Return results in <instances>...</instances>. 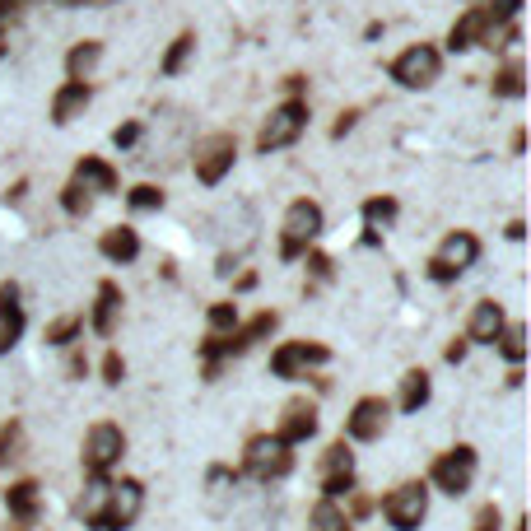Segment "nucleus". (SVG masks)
I'll use <instances>...</instances> for the list:
<instances>
[{
  "instance_id": "1",
  "label": "nucleus",
  "mask_w": 531,
  "mask_h": 531,
  "mask_svg": "<svg viewBox=\"0 0 531 531\" xmlns=\"http://www.w3.org/2000/svg\"><path fill=\"white\" fill-rule=\"evenodd\" d=\"M317 233H322V205L303 196V201H294L285 210V224H280V257L285 261L303 257V252L317 243Z\"/></svg>"
},
{
  "instance_id": "2",
  "label": "nucleus",
  "mask_w": 531,
  "mask_h": 531,
  "mask_svg": "<svg viewBox=\"0 0 531 531\" xmlns=\"http://www.w3.org/2000/svg\"><path fill=\"white\" fill-rule=\"evenodd\" d=\"M243 471L266 480V485H271V480H285L289 471H294V448H289L280 434H257L243 452Z\"/></svg>"
},
{
  "instance_id": "3",
  "label": "nucleus",
  "mask_w": 531,
  "mask_h": 531,
  "mask_svg": "<svg viewBox=\"0 0 531 531\" xmlns=\"http://www.w3.org/2000/svg\"><path fill=\"white\" fill-rule=\"evenodd\" d=\"M476 257H480V238H476V233H466V229L448 233V238H443V247L434 252V261H429V280L452 285L457 275H466L471 266H476Z\"/></svg>"
},
{
  "instance_id": "4",
  "label": "nucleus",
  "mask_w": 531,
  "mask_h": 531,
  "mask_svg": "<svg viewBox=\"0 0 531 531\" xmlns=\"http://www.w3.org/2000/svg\"><path fill=\"white\" fill-rule=\"evenodd\" d=\"M303 126H308V103H303V98H289V103H280V108L266 117V126H261V136H257V150L261 154L289 150V145L303 136Z\"/></svg>"
},
{
  "instance_id": "5",
  "label": "nucleus",
  "mask_w": 531,
  "mask_h": 531,
  "mask_svg": "<svg viewBox=\"0 0 531 531\" xmlns=\"http://www.w3.org/2000/svg\"><path fill=\"white\" fill-rule=\"evenodd\" d=\"M382 518L392 522L396 531H420V522L429 518V490H424L420 480L396 485V490L382 499Z\"/></svg>"
},
{
  "instance_id": "6",
  "label": "nucleus",
  "mask_w": 531,
  "mask_h": 531,
  "mask_svg": "<svg viewBox=\"0 0 531 531\" xmlns=\"http://www.w3.org/2000/svg\"><path fill=\"white\" fill-rule=\"evenodd\" d=\"M438 70H443V56H438V47H429V42H415V47H406V52L392 61V80L401 84V89H429V84L438 80Z\"/></svg>"
},
{
  "instance_id": "7",
  "label": "nucleus",
  "mask_w": 531,
  "mask_h": 531,
  "mask_svg": "<svg viewBox=\"0 0 531 531\" xmlns=\"http://www.w3.org/2000/svg\"><path fill=\"white\" fill-rule=\"evenodd\" d=\"M122 452H126V434L117 424L98 420L94 429L84 434V471H89V476H108L112 466L122 462Z\"/></svg>"
},
{
  "instance_id": "8",
  "label": "nucleus",
  "mask_w": 531,
  "mask_h": 531,
  "mask_svg": "<svg viewBox=\"0 0 531 531\" xmlns=\"http://www.w3.org/2000/svg\"><path fill=\"white\" fill-rule=\"evenodd\" d=\"M233 159H238V140H233L229 131H219V136H205L201 145H196V182H205V187H219V182L229 177Z\"/></svg>"
},
{
  "instance_id": "9",
  "label": "nucleus",
  "mask_w": 531,
  "mask_h": 531,
  "mask_svg": "<svg viewBox=\"0 0 531 531\" xmlns=\"http://www.w3.org/2000/svg\"><path fill=\"white\" fill-rule=\"evenodd\" d=\"M429 476H434V485L443 494H452V499H457V494H466V490H471V480H476V448H466V443L448 448L434 462V471H429Z\"/></svg>"
},
{
  "instance_id": "10",
  "label": "nucleus",
  "mask_w": 531,
  "mask_h": 531,
  "mask_svg": "<svg viewBox=\"0 0 531 531\" xmlns=\"http://www.w3.org/2000/svg\"><path fill=\"white\" fill-rule=\"evenodd\" d=\"M140 508H145V490H140V480H117V485H108V504H103L98 531H126L131 522L140 518Z\"/></svg>"
},
{
  "instance_id": "11",
  "label": "nucleus",
  "mask_w": 531,
  "mask_h": 531,
  "mask_svg": "<svg viewBox=\"0 0 531 531\" xmlns=\"http://www.w3.org/2000/svg\"><path fill=\"white\" fill-rule=\"evenodd\" d=\"M327 359H331L327 345H317V341H285L280 350L271 354V373H275V378H285V382H294V378H303L308 368L327 364Z\"/></svg>"
},
{
  "instance_id": "12",
  "label": "nucleus",
  "mask_w": 531,
  "mask_h": 531,
  "mask_svg": "<svg viewBox=\"0 0 531 531\" xmlns=\"http://www.w3.org/2000/svg\"><path fill=\"white\" fill-rule=\"evenodd\" d=\"M387 401L382 396H359L354 401V410L345 415V434L354 438V443H373V438H382L387 434Z\"/></svg>"
},
{
  "instance_id": "13",
  "label": "nucleus",
  "mask_w": 531,
  "mask_h": 531,
  "mask_svg": "<svg viewBox=\"0 0 531 531\" xmlns=\"http://www.w3.org/2000/svg\"><path fill=\"white\" fill-rule=\"evenodd\" d=\"M354 490V452L345 443H331L322 457V499H341Z\"/></svg>"
},
{
  "instance_id": "14",
  "label": "nucleus",
  "mask_w": 531,
  "mask_h": 531,
  "mask_svg": "<svg viewBox=\"0 0 531 531\" xmlns=\"http://www.w3.org/2000/svg\"><path fill=\"white\" fill-rule=\"evenodd\" d=\"M70 182H80L89 196H112V191L122 187L117 168H112L108 159H98V154H84L80 164H75V177H70Z\"/></svg>"
},
{
  "instance_id": "15",
  "label": "nucleus",
  "mask_w": 531,
  "mask_h": 531,
  "mask_svg": "<svg viewBox=\"0 0 531 531\" xmlns=\"http://www.w3.org/2000/svg\"><path fill=\"white\" fill-rule=\"evenodd\" d=\"M24 336V303H19V285H0V354H10Z\"/></svg>"
},
{
  "instance_id": "16",
  "label": "nucleus",
  "mask_w": 531,
  "mask_h": 531,
  "mask_svg": "<svg viewBox=\"0 0 531 531\" xmlns=\"http://www.w3.org/2000/svg\"><path fill=\"white\" fill-rule=\"evenodd\" d=\"M5 508H10V518L19 527L10 531H28L38 522V508H42V494H38V480H14L10 490H5Z\"/></svg>"
},
{
  "instance_id": "17",
  "label": "nucleus",
  "mask_w": 531,
  "mask_h": 531,
  "mask_svg": "<svg viewBox=\"0 0 531 531\" xmlns=\"http://www.w3.org/2000/svg\"><path fill=\"white\" fill-rule=\"evenodd\" d=\"M317 434V406L313 401H289L285 406V420H280V438H285L289 448H294V443H308V438Z\"/></svg>"
},
{
  "instance_id": "18",
  "label": "nucleus",
  "mask_w": 531,
  "mask_h": 531,
  "mask_svg": "<svg viewBox=\"0 0 531 531\" xmlns=\"http://www.w3.org/2000/svg\"><path fill=\"white\" fill-rule=\"evenodd\" d=\"M490 38V19L480 14V5L476 10H466L457 24H452V33H448V52H471V47H480V42Z\"/></svg>"
},
{
  "instance_id": "19",
  "label": "nucleus",
  "mask_w": 531,
  "mask_h": 531,
  "mask_svg": "<svg viewBox=\"0 0 531 531\" xmlns=\"http://www.w3.org/2000/svg\"><path fill=\"white\" fill-rule=\"evenodd\" d=\"M89 98H94V89H89V84H75V80L61 84V89H56V98H52V122L56 126H70L84 108H89Z\"/></svg>"
},
{
  "instance_id": "20",
  "label": "nucleus",
  "mask_w": 531,
  "mask_h": 531,
  "mask_svg": "<svg viewBox=\"0 0 531 531\" xmlns=\"http://www.w3.org/2000/svg\"><path fill=\"white\" fill-rule=\"evenodd\" d=\"M504 327H508V322H504V308H499L494 299H480V303H476V313H471V336H466V341L494 345Z\"/></svg>"
},
{
  "instance_id": "21",
  "label": "nucleus",
  "mask_w": 531,
  "mask_h": 531,
  "mask_svg": "<svg viewBox=\"0 0 531 531\" xmlns=\"http://www.w3.org/2000/svg\"><path fill=\"white\" fill-rule=\"evenodd\" d=\"M98 252L108 261H117V266H126V261L140 257V233L131 229V224H117V229H108L98 238Z\"/></svg>"
},
{
  "instance_id": "22",
  "label": "nucleus",
  "mask_w": 531,
  "mask_h": 531,
  "mask_svg": "<svg viewBox=\"0 0 531 531\" xmlns=\"http://www.w3.org/2000/svg\"><path fill=\"white\" fill-rule=\"evenodd\" d=\"M98 61H103V42H98V38L75 42V47H70V56H66V80L89 84V75L98 70Z\"/></svg>"
},
{
  "instance_id": "23",
  "label": "nucleus",
  "mask_w": 531,
  "mask_h": 531,
  "mask_svg": "<svg viewBox=\"0 0 531 531\" xmlns=\"http://www.w3.org/2000/svg\"><path fill=\"white\" fill-rule=\"evenodd\" d=\"M117 313H122V289L103 280L98 285V303H94V331L98 336H112L117 331Z\"/></svg>"
},
{
  "instance_id": "24",
  "label": "nucleus",
  "mask_w": 531,
  "mask_h": 531,
  "mask_svg": "<svg viewBox=\"0 0 531 531\" xmlns=\"http://www.w3.org/2000/svg\"><path fill=\"white\" fill-rule=\"evenodd\" d=\"M429 392H434L429 373H424V368H410L406 378H401V410H406V415H420V410L429 406Z\"/></svg>"
},
{
  "instance_id": "25",
  "label": "nucleus",
  "mask_w": 531,
  "mask_h": 531,
  "mask_svg": "<svg viewBox=\"0 0 531 531\" xmlns=\"http://www.w3.org/2000/svg\"><path fill=\"white\" fill-rule=\"evenodd\" d=\"M308 531H350V513L341 508V499H322L308 513Z\"/></svg>"
},
{
  "instance_id": "26",
  "label": "nucleus",
  "mask_w": 531,
  "mask_h": 531,
  "mask_svg": "<svg viewBox=\"0 0 531 531\" xmlns=\"http://www.w3.org/2000/svg\"><path fill=\"white\" fill-rule=\"evenodd\" d=\"M108 485H112L108 476H94V485L84 490V499H80V518H84V527H94V531H98V518H103V504H108Z\"/></svg>"
},
{
  "instance_id": "27",
  "label": "nucleus",
  "mask_w": 531,
  "mask_h": 531,
  "mask_svg": "<svg viewBox=\"0 0 531 531\" xmlns=\"http://www.w3.org/2000/svg\"><path fill=\"white\" fill-rule=\"evenodd\" d=\"M494 94H499V98H522V94H527V75H522V61H508V66L494 75Z\"/></svg>"
},
{
  "instance_id": "28",
  "label": "nucleus",
  "mask_w": 531,
  "mask_h": 531,
  "mask_svg": "<svg viewBox=\"0 0 531 531\" xmlns=\"http://www.w3.org/2000/svg\"><path fill=\"white\" fill-rule=\"evenodd\" d=\"M238 331V303H210V341H224Z\"/></svg>"
},
{
  "instance_id": "29",
  "label": "nucleus",
  "mask_w": 531,
  "mask_h": 531,
  "mask_svg": "<svg viewBox=\"0 0 531 531\" xmlns=\"http://www.w3.org/2000/svg\"><path fill=\"white\" fill-rule=\"evenodd\" d=\"M191 52H196V33H177L173 47H168V56L159 61V70H164V75H177V70L187 66V56H191Z\"/></svg>"
},
{
  "instance_id": "30",
  "label": "nucleus",
  "mask_w": 531,
  "mask_h": 531,
  "mask_svg": "<svg viewBox=\"0 0 531 531\" xmlns=\"http://www.w3.org/2000/svg\"><path fill=\"white\" fill-rule=\"evenodd\" d=\"M19 452H24V424L19 420L0 424V466H10Z\"/></svg>"
},
{
  "instance_id": "31",
  "label": "nucleus",
  "mask_w": 531,
  "mask_h": 531,
  "mask_svg": "<svg viewBox=\"0 0 531 531\" xmlns=\"http://www.w3.org/2000/svg\"><path fill=\"white\" fill-rule=\"evenodd\" d=\"M396 210H401L396 196H373V201H364V219L373 224V229H387V224L396 219Z\"/></svg>"
},
{
  "instance_id": "32",
  "label": "nucleus",
  "mask_w": 531,
  "mask_h": 531,
  "mask_svg": "<svg viewBox=\"0 0 531 531\" xmlns=\"http://www.w3.org/2000/svg\"><path fill=\"white\" fill-rule=\"evenodd\" d=\"M61 205H66V215H75V219H84L89 210H94V196L80 187V182H66V191H61Z\"/></svg>"
},
{
  "instance_id": "33",
  "label": "nucleus",
  "mask_w": 531,
  "mask_h": 531,
  "mask_svg": "<svg viewBox=\"0 0 531 531\" xmlns=\"http://www.w3.org/2000/svg\"><path fill=\"white\" fill-rule=\"evenodd\" d=\"M518 10H522V0H485V5H480V14L490 19V28L513 24V19H518Z\"/></svg>"
},
{
  "instance_id": "34",
  "label": "nucleus",
  "mask_w": 531,
  "mask_h": 531,
  "mask_svg": "<svg viewBox=\"0 0 531 531\" xmlns=\"http://www.w3.org/2000/svg\"><path fill=\"white\" fill-rule=\"evenodd\" d=\"M84 331V317H61L47 327V345H75V336Z\"/></svg>"
},
{
  "instance_id": "35",
  "label": "nucleus",
  "mask_w": 531,
  "mask_h": 531,
  "mask_svg": "<svg viewBox=\"0 0 531 531\" xmlns=\"http://www.w3.org/2000/svg\"><path fill=\"white\" fill-rule=\"evenodd\" d=\"M126 201H131V210H164V191L150 187V182H140V187L126 191Z\"/></svg>"
},
{
  "instance_id": "36",
  "label": "nucleus",
  "mask_w": 531,
  "mask_h": 531,
  "mask_svg": "<svg viewBox=\"0 0 531 531\" xmlns=\"http://www.w3.org/2000/svg\"><path fill=\"white\" fill-rule=\"evenodd\" d=\"M499 350H504L513 364H522V359H527V331H522V327H504V331H499Z\"/></svg>"
},
{
  "instance_id": "37",
  "label": "nucleus",
  "mask_w": 531,
  "mask_h": 531,
  "mask_svg": "<svg viewBox=\"0 0 531 531\" xmlns=\"http://www.w3.org/2000/svg\"><path fill=\"white\" fill-rule=\"evenodd\" d=\"M28 5H33V0H0V38H5V28H10L14 19L28 10Z\"/></svg>"
},
{
  "instance_id": "38",
  "label": "nucleus",
  "mask_w": 531,
  "mask_h": 531,
  "mask_svg": "<svg viewBox=\"0 0 531 531\" xmlns=\"http://www.w3.org/2000/svg\"><path fill=\"white\" fill-rule=\"evenodd\" d=\"M471 531H504V518H499V504H485L476 513V527Z\"/></svg>"
},
{
  "instance_id": "39",
  "label": "nucleus",
  "mask_w": 531,
  "mask_h": 531,
  "mask_svg": "<svg viewBox=\"0 0 531 531\" xmlns=\"http://www.w3.org/2000/svg\"><path fill=\"white\" fill-rule=\"evenodd\" d=\"M136 140H140V122H126V126H117V131H112V145H117V150H131Z\"/></svg>"
},
{
  "instance_id": "40",
  "label": "nucleus",
  "mask_w": 531,
  "mask_h": 531,
  "mask_svg": "<svg viewBox=\"0 0 531 531\" xmlns=\"http://www.w3.org/2000/svg\"><path fill=\"white\" fill-rule=\"evenodd\" d=\"M122 378H126V364H122V354L112 350L108 359H103V382H112V387H117Z\"/></svg>"
},
{
  "instance_id": "41",
  "label": "nucleus",
  "mask_w": 531,
  "mask_h": 531,
  "mask_svg": "<svg viewBox=\"0 0 531 531\" xmlns=\"http://www.w3.org/2000/svg\"><path fill=\"white\" fill-rule=\"evenodd\" d=\"M354 117H359V112H341V122L331 126V136L341 140V136H345V131H350V126H354Z\"/></svg>"
},
{
  "instance_id": "42",
  "label": "nucleus",
  "mask_w": 531,
  "mask_h": 531,
  "mask_svg": "<svg viewBox=\"0 0 531 531\" xmlns=\"http://www.w3.org/2000/svg\"><path fill=\"white\" fill-rule=\"evenodd\" d=\"M462 359H466V341H452L448 345V364H462Z\"/></svg>"
},
{
  "instance_id": "43",
  "label": "nucleus",
  "mask_w": 531,
  "mask_h": 531,
  "mask_svg": "<svg viewBox=\"0 0 531 531\" xmlns=\"http://www.w3.org/2000/svg\"><path fill=\"white\" fill-rule=\"evenodd\" d=\"M513 531H527V522H513Z\"/></svg>"
}]
</instances>
